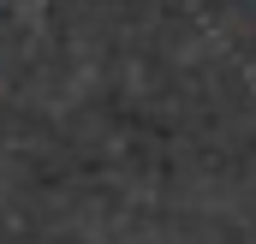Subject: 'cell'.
Returning <instances> with one entry per match:
<instances>
[]
</instances>
